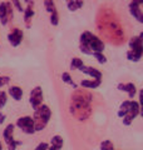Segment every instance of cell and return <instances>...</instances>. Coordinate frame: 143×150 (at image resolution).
<instances>
[{"label": "cell", "instance_id": "6da1fadb", "mask_svg": "<svg viewBox=\"0 0 143 150\" xmlns=\"http://www.w3.org/2000/svg\"><path fill=\"white\" fill-rule=\"evenodd\" d=\"M90 101L92 94L85 90H77L72 95V103L69 105L72 115L79 121H85L90 115Z\"/></svg>", "mask_w": 143, "mask_h": 150}, {"label": "cell", "instance_id": "7a4b0ae2", "mask_svg": "<svg viewBox=\"0 0 143 150\" xmlns=\"http://www.w3.org/2000/svg\"><path fill=\"white\" fill-rule=\"evenodd\" d=\"M104 41L101 40V38L92 34L90 31H84L79 38V50L80 53L85 55H93L94 53H103Z\"/></svg>", "mask_w": 143, "mask_h": 150}, {"label": "cell", "instance_id": "3957f363", "mask_svg": "<svg viewBox=\"0 0 143 150\" xmlns=\"http://www.w3.org/2000/svg\"><path fill=\"white\" fill-rule=\"evenodd\" d=\"M51 118V110L50 108L43 104L39 109L34 111V116H33V120H34V126H35V131H41L45 129V126L49 123V120Z\"/></svg>", "mask_w": 143, "mask_h": 150}, {"label": "cell", "instance_id": "277c9868", "mask_svg": "<svg viewBox=\"0 0 143 150\" xmlns=\"http://www.w3.org/2000/svg\"><path fill=\"white\" fill-rule=\"evenodd\" d=\"M14 128H15V125L14 124H9L5 129L3 131V139L4 142H5L6 146H8V150H15L19 145H21L23 143L20 140H15L13 137V133H14Z\"/></svg>", "mask_w": 143, "mask_h": 150}, {"label": "cell", "instance_id": "5b68a950", "mask_svg": "<svg viewBox=\"0 0 143 150\" xmlns=\"http://www.w3.org/2000/svg\"><path fill=\"white\" fill-rule=\"evenodd\" d=\"M13 19V4L10 1L0 3V23L1 25L6 26Z\"/></svg>", "mask_w": 143, "mask_h": 150}, {"label": "cell", "instance_id": "8992f818", "mask_svg": "<svg viewBox=\"0 0 143 150\" xmlns=\"http://www.w3.org/2000/svg\"><path fill=\"white\" fill-rule=\"evenodd\" d=\"M16 126L21 129L23 133L28 135H33L35 133V126H34V120L31 116H21L16 120Z\"/></svg>", "mask_w": 143, "mask_h": 150}, {"label": "cell", "instance_id": "52a82bcc", "mask_svg": "<svg viewBox=\"0 0 143 150\" xmlns=\"http://www.w3.org/2000/svg\"><path fill=\"white\" fill-rule=\"evenodd\" d=\"M29 103H30V106L33 108V110L34 111L38 110L43 105V90H41L40 86H35L30 91Z\"/></svg>", "mask_w": 143, "mask_h": 150}, {"label": "cell", "instance_id": "ba28073f", "mask_svg": "<svg viewBox=\"0 0 143 150\" xmlns=\"http://www.w3.org/2000/svg\"><path fill=\"white\" fill-rule=\"evenodd\" d=\"M8 40H9V43H10V45L14 46V48L19 46L23 41V30L18 29V28H14L8 34Z\"/></svg>", "mask_w": 143, "mask_h": 150}, {"label": "cell", "instance_id": "9c48e42d", "mask_svg": "<svg viewBox=\"0 0 143 150\" xmlns=\"http://www.w3.org/2000/svg\"><path fill=\"white\" fill-rule=\"evenodd\" d=\"M28 5L24 9V24L26 28L31 26V19L34 16V1H25Z\"/></svg>", "mask_w": 143, "mask_h": 150}, {"label": "cell", "instance_id": "30bf717a", "mask_svg": "<svg viewBox=\"0 0 143 150\" xmlns=\"http://www.w3.org/2000/svg\"><path fill=\"white\" fill-rule=\"evenodd\" d=\"M129 49H131V51H133L136 55H138V56H143V43L142 41L138 39L137 36H132L131 39H129Z\"/></svg>", "mask_w": 143, "mask_h": 150}, {"label": "cell", "instance_id": "8fae6325", "mask_svg": "<svg viewBox=\"0 0 143 150\" xmlns=\"http://www.w3.org/2000/svg\"><path fill=\"white\" fill-rule=\"evenodd\" d=\"M143 0H133V1L129 3V5H128V8H129V13H131V15L136 19V20L138 21V19L141 18L142 15V13H141V8L139 5L142 4Z\"/></svg>", "mask_w": 143, "mask_h": 150}, {"label": "cell", "instance_id": "7c38bea8", "mask_svg": "<svg viewBox=\"0 0 143 150\" xmlns=\"http://www.w3.org/2000/svg\"><path fill=\"white\" fill-rule=\"evenodd\" d=\"M117 89L121 91H124L128 94V96L131 98H134L136 94H137V89H136V85L132 83H127V84H118L117 85Z\"/></svg>", "mask_w": 143, "mask_h": 150}, {"label": "cell", "instance_id": "4fadbf2b", "mask_svg": "<svg viewBox=\"0 0 143 150\" xmlns=\"http://www.w3.org/2000/svg\"><path fill=\"white\" fill-rule=\"evenodd\" d=\"M82 73L87 74V75H90L94 80H102V73L99 71L98 69L95 68H92V67H85V65H83L82 68L79 69Z\"/></svg>", "mask_w": 143, "mask_h": 150}, {"label": "cell", "instance_id": "5bb4252c", "mask_svg": "<svg viewBox=\"0 0 143 150\" xmlns=\"http://www.w3.org/2000/svg\"><path fill=\"white\" fill-rule=\"evenodd\" d=\"M8 93H9V95L16 101H20L23 99V89L20 86H16V85L9 86Z\"/></svg>", "mask_w": 143, "mask_h": 150}, {"label": "cell", "instance_id": "9a60e30c", "mask_svg": "<svg viewBox=\"0 0 143 150\" xmlns=\"http://www.w3.org/2000/svg\"><path fill=\"white\" fill-rule=\"evenodd\" d=\"M102 84V80H84L80 81V86L84 88V89H97L99 85Z\"/></svg>", "mask_w": 143, "mask_h": 150}, {"label": "cell", "instance_id": "2e32d148", "mask_svg": "<svg viewBox=\"0 0 143 150\" xmlns=\"http://www.w3.org/2000/svg\"><path fill=\"white\" fill-rule=\"evenodd\" d=\"M129 104H131V100H124L121 104V108L118 110V116L119 118H124V116L128 114V110H129Z\"/></svg>", "mask_w": 143, "mask_h": 150}, {"label": "cell", "instance_id": "e0dca14e", "mask_svg": "<svg viewBox=\"0 0 143 150\" xmlns=\"http://www.w3.org/2000/svg\"><path fill=\"white\" fill-rule=\"evenodd\" d=\"M83 4H84V1H82V0H70V1L66 3V6H68L70 11H75L82 8Z\"/></svg>", "mask_w": 143, "mask_h": 150}, {"label": "cell", "instance_id": "ac0fdd59", "mask_svg": "<svg viewBox=\"0 0 143 150\" xmlns=\"http://www.w3.org/2000/svg\"><path fill=\"white\" fill-rule=\"evenodd\" d=\"M50 144H51V146H54V148H56L58 150H60L61 148H63L64 140H63V138H61L60 135H55V137L51 138Z\"/></svg>", "mask_w": 143, "mask_h": 150}, {"label": "cell", "instance_id": "d6986e66", "mask_svg": "<svg viewBox=\"0 0 143 150\" xmlns=\"http://www.w3.org/2000/svg\"><path fill=\"white\" fill-rule=\"evenodd\" d=\"M60 78H61V80H63L65 84L70 85L73 89H77V88H78V85L74 83V80L72 79V76H70V74H69V73H63V74L60 75Z\"/></svg>", "mask_w": 143, "mask_h": 150}, {"label": "cell", "instance_id": "ffe728a7", "mask_svg": "<svg viewBox=\"0 0 143 150\" xmlns=\"http://www.w3.org/2000/svg\"><path fill=\"white\" fill-rule=\"evenodd\" d=\"M83 65V60L80 58H73L70 62V70H79Z\"/></svg>", "mask_w": 143, "mask_h": 150}, {"label": "cell", "instance_id": "44dd1931", "mask_svg": "<svg viewBox=\"0 0 143 150\" xmlns=\"http://www.w3.org/2000/svg\"><path fill=\"white\" fill-rule=\"evenodd\" d=\"M44 8H45V10L49 13V15L50 14H53V13H55V11H58L56 10V6H55V3L51 1V0H45L44 1Z\"/></svg>", "mask_w": 143, "mask_h": 150}, {"label": "cell", "instance_id": "7402d4cb", "mask_svg": "<svg viewBox=\"0 0 143 150\" xmlns=\"http://www.w3.org/2000/svg\"><path fill=\"white\" fill-rule=\"evenodd\" d=\"M101 150H114V145L111 140H104L101 143Z\"/></svg>", "mask_w": 143, "mask_h": 150}, {"label": "cell", "instance_id": "603a6c76", "mask_svg": "<svg viewBox=\"0 0 143 150\" xmlns=\"http://www.w3.org/2000/svg\"><path fill=\"white\" fill-rule=\"evenodd\" d=\"M127 59L129 60V62H133V63H137V62H139L141 60V56H138V55H136L133 51H131V50H128L127 51Z\"/></svg>", "mask_w": 143, "mask_h": 150}, {"label": "cell", "instance_id": "cb8c5ba5", "mask_svg": "<svg viewBox=\"0 0 143 150\" xmlns=\"http://www.w3.org/2000/svg\"><path fill=\"white\" fill-rule=\"evenodd\" d=\"M49 19H50V24L53 25V26H56L59 24V14L58 11H55L53 14H50L49 15Z\"/></svg>", "mask_w": 143, "mask_h": 150}, {"label": "cell", "instance_id": "d4e9b609", "mask_svg": "<svg viewBox=\"0 0 143 150\" xmlns=\"http://www.w3.org/2000/svg\"><path fill=\"white\" fill-rule=\"evenodd\" d=\"M6 101H8V95H6V93L3 91V90H0V109H3V108L5 106Z\"/></svg>", "mask_w": 143, "mask_h": 150}, {"label": "cell", "instance_id": "484cf974", "mask_svg": "<svg viewBox=\"0 0 143 150\" xmlns=\"http://www.w3.org/2000/svg\"><path fill=\"white\" fill-rule=\"evenodd\" d=\"M93 56L97 59L98 63H101V64H106L107 63V58H106V55H104L103 53H94Z\"/></svg>", "mask_w": 143, "mask_h": 150}, {"label": "cell", "instance_id": "4316f807", "mask_svg": "<svg viewBox=\"0 0 143 150\" xmlns=\"http://www.w3.org/2000/svg\"><path fill=\"white\" fill-rule=\"evenodd\" d=\"M10 83V78L5 76V75H0V88H3L4 85H8Z\"/></svg>", "mask_w": 143, "mask_h": 150}, {"label": "cell", "instance_id": "83f0119b", "mask_svg": "<svg viewBox=\"0 0 143 150\" xmlns=\"http://www.w3.org/2000/svg\"><path fill=\"white\" fill-rule=\"evenodd\" d=\"M11 4H13V6L15 8L19 13H24V8H23L20 1H18V0H14V1H11Z\"/></svg>", "mask_w": 143, "mask_h": 150}, {"label": "cell", "instance_id": "f1b7e54d", "mask_svg": "<svg viewBox=\"0 0 143 150\" xmlns=\"http://www.w3.org/2000/svg\"><path fill=\"white\" fill-rule=\"evenodd\" d=\"M48 149H49V144L48 143H40L35 148V150H48Z\"/></svg>", "mask_w": 143, "mask_h": 150}, {"label": "cell", "instance_id": "f546056e", "mask_svg": "<svg viewBox=\"0 0 143 150\" xmlns=\"http://www.w3.org/2000/svg\"><path fill=\"white\" fill-rule=\"evenodd\" d=\"M139 101H138V104H139V106H141V109H143V89H141L139 90Z\"/></svg>", "mask_w": 143, "mask_h": 150}, {"label": "cell", "instance_id": "4dcf8cb0", "mask_svg": "<svg viewBox=\"0 0 143 150\" xmlns=\"http://www.w3.org/2000/svg\"><path fill=\"white\" fill-rule=\"evenodd\" d=\"M5 119H6V115L3 114V112H0V125H1L4 121H5Z\"/></svg>", "mask_w": 143, "mask_h": 150}, {"label": "cell", "instance_id": "1f68e13d", "mask_svg": "<svg viewBox=\"0 0 143 150\" xmlns=\"http://www.w3.org/2000/svg\"><path fill=\"white\" fill-rule=\"evenodd\" d=\"M137 38H138V39H139V40L142 41V43H143V31H142V33H141V34H139V35H138Z\"/></svg>", "mask_w": 143, "mask_h": 150}, {"label": "cell", "instance_id": "d6a6232c", "mask_svg": "<svg viewBox=\"0 0 143 150\" xmlns=\"http://www.w3.org/2000/svg\"><path fill=\"white\" fill-rule=\"evenodd\" d=\"M138 21L141 23V24H143V13H142V15H141V18L138 19Z\"/></svg>", "mask_w": 143, "mask_h": 150}, {"label": "cell", "instance_id": "836d02e7", "mask_svg": "<svg viewBox=\"0 0 143 150\" xmlns=\"http://www.w3.org/2000/svg\"><path fill=\"white\" fill-rule=\"evenodd\" d=\"M48 150H58V149L54 148V146H51V145H49V149H48Z\"/></svg>", "mask_w": 143, "mask_h": 150}, {"label": "cell", "instance_id": "e575fe53", "mask_svg": "<svg viewBox=\"0 0 143 150\" xmlns=\"http://www.w3.org/2000/svg\"><path fill=\"white\" fill-rule=\"evenodd\" d=\"M0 150H3V144H1V142H0Z\"/></svg>", "mask_w": 143, "mask_h": 150}, {"label": "cell", "instance_id": "d590c367", "mask_svg": "<svg viewBox=\"0 0 143 150\" xmlns=\"http://www.w3.org/2000/svg\"><path fill=\"white\" fill-rule=\"evenodd\" d=\"M142 4H143V1H142Z\"/></svg>", "mask_w": 143, "mask_h": 150}]
</instances>
